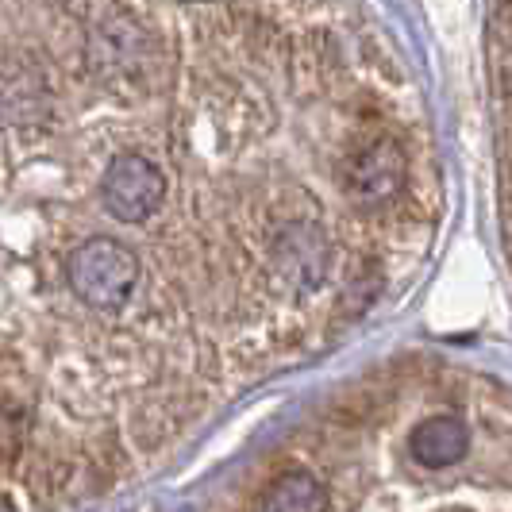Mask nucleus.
<instances>
[{"mask_svg":"<svg viewBox=\"0 0 512 512\" xmlns=\"http://www.w3.org/2000/svg\"><path fill=\"white\" fill-rule=\"evenodd\" d=\"M332 489L312 470H289L266 493V512H328Z\"/></svg>","mask_w":512,"mask_h":512,"instance_id":"3","label":"nucleus"},{"mask_svg":"<svg viewBox=\"0 0 512 512\" xmlns=\"http://www.w3.org/2000/svg\"><path fill=\"white\" fill-rule=\"evenodd\" d=\"M135 282H139V258L116 239L97 235L70 255V289L81 305L112 312L128 301Z\"/></svg>","mask_w":512,"mask_h":512,"instance_id":"1","label":"nucleus"},{"mask_svg":"<svg viewBox=\"0 0 512 512\" xmlns=\"http://www.w3.org/2000/svg\"><path fill=\"white\" fill-rule=\"evenodd\" d=\"M104 212L120 224H143L166 201V174L143 154H120L101 181Z\"/></svg>","mask_w":512,"mask_h":512,"instance_id":"2","label":"nucleus"}]
</instances>
